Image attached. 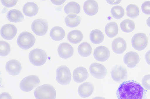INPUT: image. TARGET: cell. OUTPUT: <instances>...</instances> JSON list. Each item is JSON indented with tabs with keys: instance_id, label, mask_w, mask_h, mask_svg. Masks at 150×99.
Returning a JSON list of instances; mask_svg holds the SVG:
<instances>
[{
	"instance_id": "22",
	"label": "cell",
	"mask_w": 150,
	"mask_h": 99,
	"mask_svg": "<svg viewBox=\"0 0 150 99\" xmlns=\"http://www.w3.org/2000/svg\"><path fill=\"white\" fill-rule=\"evenodd\" d=\"M50 36L53 40L55 41H59L64 38L65 32L61 27L55 26L51 29L50 32Z\"/></svg>"
},
{
	"instance_id": "23",
	"label": "cell",
	"mask_w": 150,
	"mask_h": 99,
	"mask_svg": "<svg viewBox=\"0 0 150 99\" xmlns=\"http://www.w3.org/2000/svg\"><path fill=\"white\" fill-rule=\"evenodd\" d=\"M83 35L81 31L78 30H72L69 32L67 38L69 41L73 44H77L81 42Z\"/></svg>"
},
{
	"instance_id": "19",
	"label": "cell",
	"mask_w": 150,
	"mask_h": 99,
	"mask_svg": "<svg viewBox=\"0 0 150 99\" xmlns=\"http://www.w3.org/2000/svg\"><path fill=\"white\" fill-rule=\"evenodd\" d=\"M83 10L87 15L92 16L96 14L98 10V5L95 0H88L84 3L83 6Z\"/></svg>"
},
{
	"instance_id": "10",
	"label": "cell",
	"mask_w": 150,
	"mask_h": 99,
	"mask_svg": "<svg viewBox=\"0 0 150 99\" xmlns=\"http://www.w3.org/2000/svg\"><path fill=\"white\" fill-rule=\"evenodd\" d=\"M90 72L94 77L99 79L104 78L107 73V70L102 64L93 63L89 67Z\"/></svg>"
},
{
	"instance_id": "42",
	"label": "cell",
	"mask_w": 150,
	"mask_h": 99,
	"mask_svg": "<svg viewBox=\"0 0 150 99\" xmlns=\"http://www.w3.org/2000/svg\"></svg>"
},
{
	"instance_id": "40",
	"label": "cell",
	"mask_w": 150,
	"mask_h": 99,
	"mask_svg": "<svg viewBox=\"0 0 150 99\" xmlns=\"http://www.w3.org/2000/svg\"><path fill=\"white\" fill-rule=\"evenodd\" d=\"M146 22L148 26L150 27V17L147 19Z\"/></svg>"
},
{
	"instance_id": "5",
	"label": "cell",
	"mask_w": 150,
	"mask_h": 99,
	"mask_svg": "<svg viewBox=\"0 0 150 99\" xmlns=\"http://www.w3.org/2000/svg\"><path fill=\"white\" fill-rule=\"evenodd\" d=\"M40 80L38 77L32 75L27 76L23 78L20 84L21 89L25 92L31 91L39 85Z\"/></svg>"
},
{
	"instance_id": "35",
	"label": "cell",
	"mask_w": 150,
	"mask_h": 99,
	"mask_svg": "<svg viewBox=\"0 0 150 99\" xmlns=\"http://www.w3.org/2000/svg\"><path fill=\"white\" fill-rule=\"evenodd\" d=\"M2 4L7 7H11L15 6L18 0H1Z\"/></svg>"
},
{
	"instance_id": "20",
	"label": "cell",
	"mask_w": 150,
	"mask_h": 99,
	"mask_svg": "<svg viewBox=\"0 0 150 99\" xmlns=\"http://www.w3.org/2000/svg\"><path fill=\"white\" fill-rule=\"evenodd\" d=\"M38 9V7L36 4L32 2H28L24 5L23 12L26 16L32 17L37 14Z\"/></svg>"
},
{
	"instance_id": "25",
	"label": "cell",
	"mask_w": 150,
	"mask_h": 99,
	"mask_svg": "<svg viewBox=\"0 0 150 99\" xmlns=\"http://www.w3.org/2000/svg\"><path fill=\"white\" fill-rule=\"evenodd\" d=\"M81 9L80 5L74 1H70L64 7V12L67 14H78L80 12Z\"/></svg>"
},
{
	"instance_id": "39",
	"label": "cell",
	"mask_w": 150,
	"mask_h": 99,
	"mask_svg": "<svg viewBox=\"0 0 150 99\" xmlns=\"http://www.w3.org/2000/svg\"><path fill=\"white\" fill-rule=\"evenodd\" d=\"M120 1H116L113 2L112 1L110 0H107L106 1L109 3H110V4H117V3H119L120 2H119Z\"/></svg>"
},
{
	"instance_id": "12",
	"label": "cell",
	"mask_w": 150,
	"mask_h": 99,
	"mask_svg": "<svg viewBox=\"0 0 150 99\" xmlns=\"http://www.w3.org/2000/svg\"><path fill=\"white\" fill-rule=\"evenodd\" d=\"M59 56L61 58L66 59L71 57L73 54L74 50L69 43L64 42L61 43L57 48Z\"/></svg>"
},
{
	"instance_id": "31",
	"label": "cell",
	"mask_w": 150,
	"mask_h": 99,
	"mask_svg": "<svg viewBox=\"0 0 150 99\" xmlns=\"http://www.w3.org/2000/svg\"><path fill=\"white\" fill-rule=\"evenodd\" d=\"M111 13L114 18L116 19H120L124 16L125 11L121 6L117 5L112 8Z\"/></svg>"
},
{
	"instance_id": "15",
	"label": "cell",
	"mask_w": 150,
	"mask_h": 99,
	"mask_svg": "<svg viewBox=\"0 0 150 99\" xmlns=\"http://www.w3.org/2000/svg\"><path fill=\"white\" fill-rule=\"evenodd\" d=\"M6 69L9 74L15 76L20 72L22 67L20 62L16 59H12L8 61L6 64Z\"/></svg>"
},
{
	"instance_id": "30",
	"label": "cell",
	"mask_w": 150,
	"mask_h": 99,
	"mask_svg": "<svg viewBox=\"0 0 150 99\" xmlns=\"http://www.w3.org/2000/svg\"><path fill=\"white\" fill-rule=\"evenodd\" d=\"M127 15L132 18H137L139 14V9L137 5L130 4L126 8Z\"/></svg>"
},
{
	"instance_id": "24",
	"label": "cell",
	"mask_w": 150,
	"mask_h": 99,
	"mask_svg": "<svg viewBox=\"0 0 150 99\" xmlns=\"http://www.w3.org/2000/svg\"><path fill=\"white\" fill-rule=\"evenodd\" d=\"M64 20L65 24L67 26L74 27L80 24L81 18L76 14H71L67 15Z\"/></svg>"
},
{
	"instance_id": "32",
	"label": "cell",
	"mask_w": 150,
	"mask_h": 99,
	"mask_svg": "<svg viewBox=\"0 0 150 99\" xmlns=\"http://www.w3.org/2000/svg\"><path fill=\"white\" fill-rule=\"evenodd\" d=\"M0 56H6L8 55L11 52V47L9 44L4 41H0Z\"/></svg>"
},
{
	"instance_id": "14",
	"label": "cell",
	"mask_w": 150,
	"mask_h": 99,
	"mask_svg": "<svg viewBox=\"0 0 150 99\" xmlns=\"http://www.w3.org/2000/svg\"><path fill=\"white\" fill-rule=\"evenodd\" d=\"M93 56L97 60L103 62L107 60L110 57V51L106 47L100 46L95 49Z\"/></svg>"
},
{
	"instance_id": "7",
	"label": "cell",
	"mask_w": 150,
	"mask_h": 99,
	"mask_svg": "<svg viewBox=\"0 0 150 99\" xmlns=\"http://www.w3.org/2000/svg\"><path fill=\"white\" fill-rule=\"evenodd\" d=\"M110 74L113 79L117 83H122L127 79V69L125 66L120 65H117L113 67Z\"/></svg>"
},
{
	"instance_id": "8",
	"label": "cell",
	"mask_w": 150,
	"mask_h": 99,
	"mask_svg": "<svg viewBox=\"0 0 150 99\" xmlns=\"http://www.w3.org/2000/svg\"><path fill=\"white\" fill-rule=\"evenodd\" d=\"M131 42L132 46L134 49L141 51L146 47L148 42V39L145 33H139L133 36Z\"/></svg>"
},
{
	"instance_id": "27",
	"label": "cell",
	"mask_w": 150,
	"mask_h": 99,
	"mask_svg": "<svg viewBox=\"0 0 150 99\" xmlns=\"http://www.w3.org/2000/svg\"><path fill=\"white\" fill-rule=\"evenodd\" d=\"M90 38L92 43L95 44H98L103 42L104 36L100 30L95 29L92 30L91 32Z\"/></svg>"
},
{
	"instance_id": "36",
	"label": "cell",
	"mask_w": 150,
	"mask_h": 99,
	"mask_svg": "<svg viewBox=\"0 0 150 99\" xmlns=\"http://www.w3.org/2000/svg\"><path fill=\"white\" fill-rule=\"evenodd\" d=\"M0 99H12V98L8 93L4 92L1 94Z\"/></svg>"
},
{
	"instance_id": "37",
	"label": "cell",
	"mask_w": 150,
	"mask_h": 99,
	"mask_svg": "<svg viewBox=\"0 0 150 99\" xmlns=\"http://www.w3.org/2000/svg\"><path fill=\"white\" fill-rule=\"evenodd\" d=\"M145 58L147 63L150 65V50L146 53Z\"/></svg>"
},
{
	"instance_id": "16",
	"label": "cell",
	"mask_w": 150,
	"mask_h": 99,
	"mask_svg": "<svg viewBox=\"0 0 150 99\" xmlns=\"http://www.w3.org/2000/svg\"><path fill=\"white\" fill-rule=\"evenodd\" d=\"M93 84L89 82H85L81 84L79 87L78 92L82 98H86L90 96L94 91Z\"/></svg>"
},
{
	"instance_id": "9",
	"label": "cell",
	"mask_w": 150,
	"mask_h": 99,
	"mask_svg": "<svg viewBox=\"0 0 150 99\" xmlns=\"http://www.w3.org/2000/svg\"><path fill=\"white\" fill-rule=\"evenodd\" d=\"M31 29L36 35L42 36L47 32L48 29V24L45 19H38L35 20L31 26Z\"/></svg>"
},
{
	"instance_id": "38",
	"label": "cell",
	"mask_w": 150,
	"mask_h": 99,
	"mask_svg": "<svg viewBox=\"0 0 150 99\" xmlns=\"http://www.w3.org/2000/svg\"><path fill=\"white\" fill-rule=\"evenodd\" d=\"M65 0H51L52 2L56 5H60L63 3Z\"/></svg>"
},
{
	"instance_id": "2",
	"label": "cell",
	"mask_w": 150,
	"mask_h": 99,
	"mask_svg": "<svg viewBox=\"0 0 150 99\" xmlns=\"http://www.w3.org/2000/svg\"><path fill=\"white\" fill-rule=\"evenodd\" d=\"M34 95L36 99H55L56 93L52 85L46 84L37 87Z\"/></svg>"
},
{
	"instance_id": "26",
	"label": "cell",
	"mask_w": 150,
	"mask_h": 99,
	"mask_svg": "<svg viewBox=\"0 0 150 99\" xmlns=\"http://www.w3.org/2000/svg\"><path fill=\"white\" fill-rule=\"evenodd\" d=\"M105 32L107 35L110 38H112L118 33V28L117 24L115 22H111L105 26Z\"/></svg>"
},
{
	"instance_id": "3",
	"label": "cell",
	"mask_w": 150,
	"mask_h": 99,
	"mask_svg": "<svg viewBox=\"0 0 150 99\" xmlns=\"http://www.w3.org/2000/svg\"><path fill=\"white\" fill-rule=\"evenodd\" d=\"M47 56L44 50L38 48L35 49L30 52L29 58L30 62L36 66H40L46 62Z\"/></svg>"
},
{
	"instance_id": "1",
	"label": "cell",
	"mask_w": 150,
	"mask_h": 99,
	"mask_svg": "<svg viewBox=\"0 0 150 99\" xmlns=\"http://www.w3.org/2000/svg\"><path fill=\"white\" fill-rule=\"evenodd\" d=\"M146 91L138 82L129 80L120 85L116 95L118 99H147Z\"/></svg>"
},
{
	"instance_id": "18",
	"label": "cell",
	"mask_w": 150,
	"mask_h": 99,
	"mask_svg": "<svg viewBox=\"0 0 150 99\" xmlns=\"http://www.w3.org/2000/svg\"><path fill=\"white\" fill-rule=\"evenodd\" d=\"M112 49L115 53L120 54L123 53L127 48V43L123 38L119 37L114 39L112 43Z\"/></svg>"
},
{
	"instance_id": "13",
	"label": "cell",
	"mask_w": 150,
	"mask_h": 99,
	"mask_svg": "<svg viewBox=\"0 0 150 99\" xmlns=\"http://www.w3.org/2000/svg\"><path fill=\"white\" fill-rule=\"evenodd\" d=\"M124 63L130 68L134 67L139 61L138 54L135 52L130 51L127 53L123 57Z\"/></svg>"
},
{
	"instance_id": "34",
	"label": "cell",
	"mask_w": 150,
	"mask_h": 99,
	"mask_svg": "<svg viewBox=\"0 0 150 99\" xmlns=\"http://www.w3.org/2000/svg\"><path fill=\"white\" fill-rule=\"evenodd\" d=\"M142 10L144 13L150 15V1H146L144 2L141 6Z\"/></svg>"
},
{
	"instance_id": "41",
	"label": "cell",
	"mask_w": 150,
	"mask_h": 99,
	"mask_svg": "<svg viewBox=\"0 0 150 99\" xmlns=\"http://www.w3.org/2000/svg\"><path fill=\"white\" fill-rule=\"evenodd\" d=\"M92 99H105L104 97L101 96H96Z\"/></svg>"
},
{
	"instance_id": "4",
	"label": "cell",
	"mask_w": 150,
	"mask_h": 99,
	"mask_svg": "<svg viewBox=\"0 0 150 99\" xmlns=\"http://www.w3.org/2000/svg\"><path fill=\"white\" fill-rule=\"evenodd\" d=\"M35 38L34 36L28 32H22L18 36L17 43L21 48L27 50L32 47L34 44Z\"/></svg>"
},
{
	"instance_id": "29",
	"label": "cell",
	"mask_w": 150,
	"mask_h": 99,
	"mask_svg": "<svg viewBox=\"0 0 150 99\" xmlns=\"http://www.w3.org/2000/svg\"><path fill=\"white\" fill-rule=\"evenodd\" d=\"M120 26L121 30L127 33L132 31L135 29V25L134 22L129 19H125L120 23Z\"/></svg>"
},
{
	"instance_id": "6",
	"label": "cell",
	"mask_w": 150,
	"mask_h": 99,
	"mask_svg": "<svg viewBox=\"0 0 150 99\" xmlns=\"http://www.w3.org/2000/svg\"><path fill=\"white\" fill-rule=\"evenodd\" d=\"M56 79L57 82L62 85H67L70 83L71 75L69 68L62 65L57 68L56 71Z\"/></svg>"
},
{
	"instance_id": "33",
	"label": "cell",
	"mask_w": 150,
	"mask_h": 99,
	"mask_svg": "<svg viewBox=\"0 0 150 99\" xmlns=\"http://www.w3.org/2000/svg\"><path fill=\"white\" fill-rule=\"evenodd\" d=\"M142 84L147 90H150V74L145 75L142 78Z\"/></svg>"
},
{
	"instance_id": "21",
	"label": "cell",
	"mask_w": 150,
	"mask_h": 99,
	"mask_svg": "<svg viewBox=\"0 0 150 99\" xmlns=\"http://www.w3.org/2000/svg\"><path fill=\"white\" fill-rule=\"evenodd\" d=\"M6 17L10 22L17 23L22 21L24 16L19 10L13 9L10 10L7 13Z\"/></svg>"
},
{
	"instance_id": "28",
	"label": "cell",
	"mask_w": 150,
	"mask_h": 99,
	"mask_svg": "<svg viewBox=\"0 0 150 99\" xmlns=\"http://www.w3.org/2000/svg\"><path fill=\"white\" fill-rule=\"evenodd\" d=\"M92 48L90 44L87 42H84L78 46V51L79 54L84 57H87L91 54Z\"/></svg>"
},
{
	"instance_id": "17",
	"label": "cell",
	"mask_w": 150,
	"mask_h": 99,
	"mask_svg": "<svg viewBox=\"0 0 150 99\" xmlns=\"http://www.w3.org/2000/svg\"><path fill=\"white\" fill-rule=\"evenodd\" d=\"M89 76L86 69L83 67H79L75 69L73 72L74 80L80 83L85 81Z\"/></svg>"
},
{
	"instance_id": "11",
	"label": "cell",
	"mask_w": 150,
	"mask_h": 99,
	"mask_svg": "<svg viewBox=\"0 0 150 99\" xmlns=\"http://www.w3.org/2000/svg\"><path fill=\"white\" fill-rule=\"evenodd\" d=\"M17 29L13 25L7 24L4 25L1 29V34L4 39L10 40L13 39L17 33Z\"/></svg>"
}]
</instances>
